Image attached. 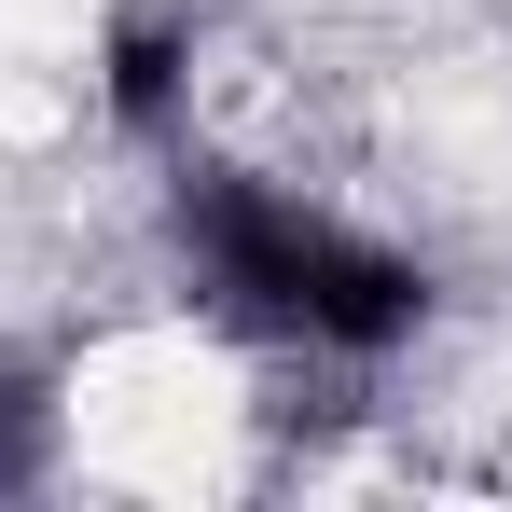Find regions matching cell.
Masks as SVG:
<instances>
[{"instance_id":"obj_1","label":"cell","mask_w":512,"mask_h":512,"mask_svg":"<svg viewBox=\"0 0 512 512\" xmlns=\"http://www.w3.org/2000/svg\"><path fill=\"white\" fill-rule=\"evenodd\" d=\"M180 250H194V277L236 319H263L277 346H319V360H388L429 319V263L388 250V236H360L346 208L291 194V180L194 167L180 180Z\"/></svg>"},{"instance_id":"obj_2","label":"cell","mask_w":512,"mask_h":512,"mask_svg":"<svg viewBox=\"0 0 512 512\" xmlns=\"http://www.w3.org/2000/svg\"><path fill=\"white\" fill-rule=\"evenodd\" d=\"M97 97H111L125 139L167 153L180 125H194V14H180V0H125V14L97 28Z\"/></svg>"}]
</instances>
